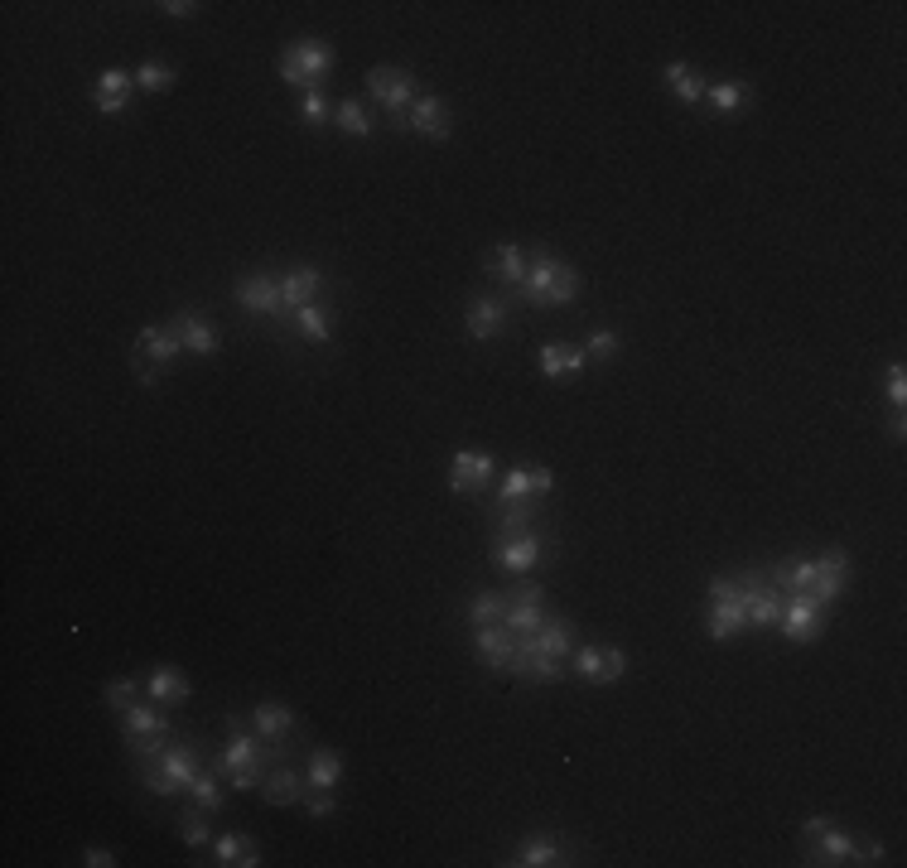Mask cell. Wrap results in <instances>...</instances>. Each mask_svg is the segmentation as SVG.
Listing matches in <instances>:
<instances>
[{
	"label": "cell",
	"instance_id": "obj_1",
	"mask_svg": "<svg viewBox=\"0 0 907 868\" xmlns=\"http://www.w3.org/2000/svg\"><path fill=\"white\" fill-rule=\"evenodd\" d=\"M275 758H280V743H266L261 733H247V724L237 714H227V748H222V758H218V772L232 787L237 791L261 787L266 762H275Z\"/></svg>",
	"mask_w": 907,
	"mask_h": 868
},
{
	"label": "cell",
	"instance_id": "obj_2",
	"mask_svg": "<svg viewBox=\"0 0 907 868\" xmlns=\"http://www.w3.org/2000/svg\"><path fill=\"white\" fill-rule=\"evenodd\" d=\"M517 299L531 304V309H560V304H575L579 299V271L555 261L550 251H536L531 266H526V280L517 285Z\"/></svg>",
	"mask_w": 907,
	"mask_h": 868
},
{
	"label": "cell",
	"instance_id": "obj_3",
	"mask_svg": "<svg viewBox=\"0 0 907 868\" xmlns=\"http://www.w3.org/2000/svg\"><path fill=\"white\" fill-rule=\"evenodd\" d=\"M203 772V753L193 743H169L165 753L155 758V767L140 772V787L150 796H179V791L193 787V777Z\"/></svg>",
	"mask_w": 907,
	"mask_h": 868
},
{
	"label": "cell",
	"instance_id": "obj_4",
	"mask_svg": "<svg viewBox=\"0 0 907 868\" xmlns=\"http://www.w3.org/2000/svg\"><path fill=\"white\" fill-rule=\"evenodd\" d=\"M329 68H333V49L324 39H295V44L280 49V78L290 82V87H300V92L324 87Z\"/></svg>",
	"mask_w": 907,
	"mask_h": 868
},
{
	"label": "cell",
	"instance_id": "obj_5",
	"mask_svg": "<svg viewBox=\"0 0 907 868\" xmlns=\"http://www.w3.org/2000/svg\"><path fill=\"white\" fill-rule=\"evenodd\" d=\"M367 97H377V107L386 111V121L396 131H411V107H415V78L401 68H372L367 73Z\"/></svg>",
	"mask_w": 907,
	"mask_h": 868
},
{
	"label": "cell",
	"instance_id": "obj_6",
	"mask_svg": "<svg viewBox=\"0 0 907 868\" xmlns=\"http://www.w3.org/2000/svg\"><path fill=\"white\" fill-rule=\"evenodd\" d=\"M777 627L787 632V642H816L825 627V603L811 589H801V594H787V603H782V618H777Z\"/></svg>",
	"mask_w": 907,
	"mask_h": 868
},
{
	"label": "cell",
	"instance_id": "obj_7",
	"mask_svg": "<svg viewBox=\"0 0 907 868\" xmlns=\"http://www.w3.org/2000/svg\"><path fill=\"white\" fill-rule=\"evenodd\" d=\"M497 463L493 454H483V449H459L454 463H449V492L454 497H478V492L493 483Z\"/></svg>",
	"mask_w": 907,
	"mask_h": 868
},
{
	"label": "cell",
	"instance_id": "obj_8",
	"mask_svg": "<svg viewBox=\"0 0 907 868\" xmlns=\"http://www.w3.org/2000/svg\"><path fill=\"white\" fill-rule=\"evenodd\" d=\"M237 304L247 314H261V319H285V304H280V275H242L237 280Z\"/></svg>",
	"mask_w": 907,
	"mask_h": 868
},
{
	"label": "cell",
	"instance_id": "obj_9",
	"mask_svg": "<svg viewBox=\"0 0 907 868\" xmlns=\"http://www.w3.org/2000/svg\"><path fill=\"white\" fill-rule=\"evenodd\" d=\"M493 560L507 574H531L541 560H546V541H541L536 531H522V536H497Z\"/></svg>",
	"mask_w": 907,
	"mask_h": 868
},
{
	"label": "cell",
	"instance_id": "obj_10",
	"mask_svg": "<svg viewBox=\"0 0 907 868\" xmlns=\"http://www.w3.org/2000/svg\"><path fill=\"white\" fill-rule=\"evenodd\" d=\"M743 627H748V603H743V584L734 589V594L710 598V618H705V632H710L715 642H729V637H739Z\"/></svg>",
	"mask_w": 907,
	"mask_h": 868
},
{
	"label": "cell",
	"instance_id": "obj_11",
	"mask_svg": "<svg viewBox=\"0 0 907 868\" xmlns=\"http://www.w3.org/2000/svg\"><path fill=\"white\" fill-rule=\"evenodd\" d=\"M121 738L126 743H140V738H174V729H169V719H165V705H131L126 714H121Z\"/></svg>",
	"mask_w": 907,
	"mask_h": 868
},
{
	"label": "cell",
	"instance_id": "obj_12",
	"mask_svg": "<svg viewBox=\"0 0 907 868\" xmlns=\"http://www.w3.org/2000/svg\"><path fill=\"white\" fill-rule=\"evenodd\" d=\"M473 647H478V656H483V666L488 671H507L512 666V651H517V632L512 627H473Z\"/></svg>",
	"mask_w": 907,
	"mask_h": 868
},
{
	"label": "cell",
	"instance_id": "obj_13",
	"mask_svg": "<svg viewBox=\"0 0 907 868\" xmlns=\"http://www.w3.org/2000/svg\"><path fill=\"white\" fill-rule=\"evenodd\" d=\"M526 266H531V256H526L517 242H497L488 256H483V271L493 275L497 285H507V290H517L526 280Z\"/></svg>",
	"mask_w": 907,
	"mask_h": 868
},
{
	"label": "cell",
	"instance_id": "obj_14",
	"mask_svg": "<svg viewBox=\"0 0 907 868\" xmlns=\"http://www.w3.org/2000/svg\"><path fill=\"white\" fill-rule=\"evenodd\" d=\"M468 338L473 343H488V338H497L502 328H507V299H493V295H478L473 304H468Z\"/></svg>",
	"mask_w": 907,
	"mask_h": 868
},
{
	"label": "cell",
	"instance_id": "obj_15",
	"mask_svg": "<svg viewBox=\"0 0 907 868\" xmlns=\"http://www.w3.org/2000/svg\"><path fill=\"white\" fill-rule=\"evenodd\" d=\"M845 584H850V555H845V550H825L821 560H816L811 594L821 598V603H835V598L845 594Z\"/></svg>",
	"mask_w": 907,
	"mask_h": 868
},
{
	"label": "cell",
	"instance_id": "obj_16",
	"mask_svg": "<svg viewBox=\"0 0 907 868\" xmlns=\"http://www.w3.org/2000/svg\"><path fill=\"white\" fill-rule=\"evenodd\" d=\"M411 131L425 140H449L454 136V121H449V107H444L440 97H430V92H420L411 107Z\"/></svg>",
	"mask_w": 907,
	"mask_h": 868
},
{
	"label": "cell",
	"instance_id": "obj_17",
	"mask_svg": "<svg viewBox=\"0 0 907 868\" xmlns=\"http://www.w3.org/2000/svg\"><path fill=\"white\" fill-rule=\"evenodd\" d=\"M324 290V275L314 271V266H295V271L280 275V304H285V314H295L304 304H314V295Z\"/></svg>",
	"mask_w": 907,
	"mask_h": 868
},
{
	"label": "cell",
	"instance_id": "obj_18",
	"mask_svg": "<svg viewBox=\"0 0 907 868\" xmlns=\"http://www.w3.org/2000/svg\"><path fill=\"white\" fill-rule=\"evenodd\" d=\"M131 87H136V73L107 68V73L97 78V87H92V102H97V111H102V116H121V111H126V102H131Z\"/></svg>",
	"mask_w": 907,
	"mask_h": 868
},
{
	"label": "cell",
	"instance_id": "obj_19",
	"mask_svg": "<svg viewBox=\"0 0 907 868\" xmlns=\"http://www.w3.org/2000/svg\"><path fill=\"white\" fill-rule=\"evenodd\" d=\"M174 333H179L184 353H193V357H208L213 348H218V333H213V324H208L198 309H179V314H174Z\"/></svg>",
	"mask_w": 907,
	"mask_h": 868
},
{
	"label": "cell",
	"instance_id": "obj_20",
	"mask_svg": "<svg viewBox=\"0 0 907 868\" xmlns=\"http://www.w3.org/2000/svg\"><path fill=\"white\" fill-rule=\"evenodd\" d=\"M184 353V343H179V333H174V324L169 328H140L136 338V357H145V362H155V367H169L174 357Z\"/></svg>",
	"mask_w": 907,
	"mask_h": 868
},
{
	"label": "cell",
	"instance_id": "obj_21",
	"mask_svg": "<svg viewBox=\"0 0 907 868\" xmlns=\"http://www.w3.org/2000/svg\"><path fill=\"white\" fill-rule=\"evenodd\" d=\"M304 791H309V782H300V772H290V767H275L261 777V796L271 806H295V801H304Z\"/></svg>",
	"mask_w": 907,
	"mask_h": 868
},
{
	"label": "cell",
	"instance_id": "obj_22",
	"mask_svg": "<svg viewBox=\"0 0 907 868\" xmlns=\"http://www.w3.org/2000/svg\"><path fill=\"white\" fill-rule=\"evenodd\" d=\"M584 362H589V353L575 348V343H546V348H541V372H546L550 381L584 372Z\"/></svg>",
	"mask_w": 907,
	"mask_h": 868
},
{
	"label": "cell",
	"instance_id": "obj_23",
	"mask_svg": "<svg viewBox=\"0 0 907 868\" xmlns=\"http://www.w3.org/2000/svg\"><path fill=\"white\" fill-rule=\"evenodd\" d=\"M145 700H155V705H179V700H189V680L179 676L174 666H155L150 680H145Z\"/></svg>",
	"mask_w": 907,
	"mask_h": 868
},
{
	"label": "cell",
	"instance_id": "obj_24",
	"mask_svg": "<svg viewBox=\"0 0 907 868\" xmlns=\"http://www.w3.org/2000/svg\"><path fill=\"white\" fill-rule=\"evenodd\" d=\"M850 854H854V835H845V830H821L816 844L806 849V864H850Z\"/></svg>",
	"mask_w": 907,
	"mask_h": 868
},
{
	"label": "cell",
	"instance_id": "obj_25",
	"mask_svg": "<svg viewBox=\"0 0 907 868\" xmlns=\"http://www.w3.org/2000/svg\"><path fill=\"white\" fill-rule=\"evenodd\" d=\"M251 729L261 733L266 743H280L285 733L295 729V714L280 705V700H266V705H256V714H251Z\"/></svg>",
	"mask_w": 907,
	"mask_h": 868
},
{
	"label": "cell",
	"instance_id": "obj_26",
	"mask_svg": "<svg viewBox=\"0 0 907 868\" xmlns=\"http://www.w3.org/2000/svg\"><path fill=\"white\" fill-rule=\"evenodd\" d=\"M531 642L546 651V656H555V661H560V656H570V647H575V623H570V618H546V623H541V632H536Z\"/></svg>",
	"mask_w": 907,
	"mask_h": 868
},
{
	"label": "cell",
	"instance_id": "obj_27",
	"mask_svg": "<svg viewBox=\"0 0 907 868\" xmlns=\"http://www.w3.org/2000/svg\"><path fill=\"white\" fill-rule=\"evenodd\" d=\"M517 868H546V864H565V849L555 840H546V835H536V840H522L517 844V859H512Z\"/></svg>",
	"mask_w": 907,
	"mask_h": 868
},
{
	"label": "cell",
	"instance_id": "obj_28",
	"mask_svg": "<svg viewBox=\"0 0 907 868\" xmlns=\"http://www.w3.org/2000/svg\"><path fill=\"white\" fill-rule=\"evenodd\" d=\"M666 87H671V97H676V102H700V97H705V87H710V82L700 78V73H695V68H686V63H671V68H666Z\"/></svg>",
	"mask_w": 907,
	"mask_h": 868
},
{
	"label": "cell",
	"instance_id": "obj_29",
	"mask_svg": "<svg viewBox=\"0 0 907 868\" xmlns=\"http://www.w3.org/2000/svg\"><path fill=\"white\" fill-rule=\"evenodd\" d=\"M333 121H338V131H343V136H353V140H367V136H372V116L362 111L358 97H343V102L333 107Z\"/></svg>",
	"mask_w": 907,
	"mask_h": 868
},
{
	"label": "cell",
	"instance_id": "obj_30",
	"mask_svg": "<svg viewBox=\"0 0 907 868\" xmlns=\"http://www.w3.org/2000/svg\"><path fill=\"white\" fill-rule=\"evenodd\" d=\"M338 777H343V758H338V753H324V748H319V753L309 758V772H304V782H309V787H319V791H333V787H338Z\"/></svg>",
	"mask_w": 907,
	"mask_h": 868
},
{
	"label": "cell",
	"instance_id": "obj_31",
	"mask_svg": "<svg viewBox=\"0 0 907 868\" xmlns=\"http://www.w3.org/2000/svg\"><path fill=\"white\" fill-rule=\"evenodd\" d=\"M295 333L309 343H329V309L324 304H304L295 309Z\"/></svg>",
	"mask_w": 907,
	"mask_h": 868
},
{
	"label": "cell",
	"instance_id": "obj_32",
	"mask_svg": "<svg viewBox=\"0 0 907 868\" xmlns=\"http://www.w3.org/2000/svg\"><path fill=\"white\" fill-rule=\"evenodd\" d=\"M526 497H531V463H517V468H507V478L497 488V512L512 502H526Z\"/></svg>",
	"mask_w": 907,
	"mask_h": 868
},
{
	"label": "cell",
	"instance_id": "obj_33",
	"mask_svg": "<svg viewBox=\"0 0 907 868\" xmlns=\"http://www.w3.org/2000/svg\"><path fill=\"white\" fill-rule=\"evenodd\" d=\"M222 772L218 767H213V772H208V767H203V772H198V777H193V787H189V796H193V806H203V811L213 815V811H222Z\"/></svg>",
	"mask_w": 907,
	"mask_h": 868
},
{
	"label": "cell",
	"instance_id": "obj_34",
	"mask_svg": "<svg viewBox=\"0 0 907 868\" xmlns=\"http://www.w3.org/2000/svg\"><path fill=\"white\" fill-rule=\"evenodd\" d=\"M531 526H536V502H531V497L502 507V516H497V536H522V531H531Z\"/></svg>",
	"mask_w": 907,
	"mask_h": 868
},
{
	"label": "cell",
	"instance_id": "obj_35",
	"mask_svg": "<svg viewBox=\"0 0 907 868\" xmlns=\"http://www.w3.org/2000/svg\"><path fill=\"white\" fill-rule=\"evenodd\" d=\"M502 613H507V594H478L473 603H468V623L473 627H493V623H502Z\"/></svg>",
	"mask_w": 907,
	"mask_h": 868
},
{
	"label": "cell",
	"instance_id": "obj_36",
	"mask_svg": "<svg viewBox=\"0 0 907 868\" xmlns=\"http://www.w3.org/2000/svg\"><path fill=\"white\" fill-rule=\"evenodd\" d=\"M575 676L589 680V685H608L604 647H575Z\"/></svg>",
	"mask_w": 907,
	"mask_h": 868
},
{
	"label": "cell",
	"instance_id": "obj_37",
	"mask_svg": "<svg viewBox=\"0 0 907 868\" xmlns=\"http://www.w3.org/2000/svg\"><path fill=\"white\" fill-rule=\"evenodd\" d=\"M705 97H710V107H715L719 116H729V111L743 107L748 87H743V82H710V87H705Z\"/></svg>",
	"mask_w": 907,
	"mask_h": 868
},
{
	"label": "cell",
	"instance_id": "obj_38",
	"mask_svg": "<svg viewBox=\"0 0 907 868\" xmlns=\"http://www.w3.org/2000/svg\"><path fill=\"white\" fill-rule=\"evenodd\" d=\"M102 700H107V709H116V714H126L131 705H140L145 695H140V680H111L107 690H102Z\"/></svg>",
	"mask_w": 907,
	"mask_h": 868
},
{
	"label": "cell",
	"instance_id": "obj_39",
	"mask_svg": "<svg viewBox=\"0 0 907 868\" xmlns=\"http://www.w3.org/2000/svg\"><path fill=\"white\" fill-rule=\"evenodd\" d=\"M179 835H184L189 849H203V844H208V811H203V806H193V811L179 815Z\"/></svg>",
	"mask_w": 907,
	"mask_h": 868
},
{
	"label": "cell",
	"instance_id": "obj_40",
	"mask_svg": "<svg viewBox=\"0 0 907 868\" xmlns=\"http://www.w3.org/2000/svg\"><path fill=\"white\" fill-rule=\"evenodd\" d=\"M136 87H145V92H165V87H174V68H169V63H140Z\"/></svg>",
	"mask_w": 907,
	"mask_h": 868
},
{
	"label": "cell",
	"instance_id": "obj_41",
	"mask_svg": "<svg viewBox=\"0 0 907 868\" xmlns=\"http://www.w3.org/2000/svg\"><path fill=\"white\" fill-rule=\"evenodd\" d=\"M304 126H324V121H333V102L324 97V87H314V92H304Z\"/></svg>",
	"mask_w": 907,
	"mask_h": 868
},
{
	"label": "cell",
	"instance_id": "obj_42",
	"mask_svg": "<svg viewBox=\"0 0 907 868\" xmlns=\"http://www.w3.org/2000/svg\"><path fill=\"white\" fill-rule=\"evenodd\" d=\"M242 849H247V835H218L213 840V859L218 864H242Z\"/></svg>",
	"mask_w": 907,
	"mask_h": 868
},
{
	"label": "cell",
	"instance_id": "obj_43",
	"mask_svg": "<svg viewBox=\"0 0 907 868\" xmlns=\"http://www.w3.org/2000/svg\"><path fill=\"white\" fill-rule=\"evenodd\" d=\"M618 348H623V343H618V333H613V328H594L584 353H589V357H604V362H608V357L618 353Z\"/></svg>",
	"mask_w": 907,
	"mask_h": 868
},
{
	"label": "cell",
	"instance_id": "obj_44",
	"mask_svg": "<svg viewBox=\"0 0 907 868\" xmlns=\"http://www.w3.org/2000/svg\"><path fill=\"white\" fill-rule=\"evenodd\" d=\"M883 396L903 410V401H907V372H903V367H888V386H883Z\"/></svg>",
	"mask_w": 907,
	"mask_h": 868
},
{
	"label": "cell",
	"instance_id": "obj_45",
	"mask_svg": "<svg viewBox=\"0 0 907 868\" xmlns=\"http://www.w3.org/2000/svg\"><path fill=\"white\" fill-rule=\"evenodd\" d=\"M850 864H883V844L879 840H854Z\"/></svg>",
	"mask_w": 907,
	"mask_h": 868
},
{
	"label": "cell",
	"instance_id": "obj_46",
	"mask_svg": "<svg viewBox=\"0 0 907 868\" xmlns=\"http://www.w3.org/2000/svg\"><path fill=\"white\" fill-rule=\"evenodd\" d=\"M304 811H309V815H329L333 811V791L309 787V791H304Z\"/></svg>",
	"mask_w": 907,
	"mask_h": 868
},
{
	"label": "cell",
	"instance_id": "obj_47",
	"mask_svg": "<svg viewBox=\"0 0 907 868\" xmlns=\"http://www.w3.org/2000/svg\"><path fill=\"white\" fill-rule=\"evenodd\" d=\"M169 743H174V738H140V743H131V753H136V758H160V753H165Z\"/></svg>",
	"mask_w": 907,
	"mask_h": 868
},
{
	"label": "cell",
	"instance_id": "obj_48",
	"mask_svg": "<svg viewBox=\"0 0 907 868\" xmlns=\"http://www.w3.org/2000/svg\"><path fill=\"white\" fill-rule=\"evenodd\" d=\"M83 864L87 868H111V864H116V854H111V849H102V844H87Z\"/></svg>",
	"mask_w": 907,
	"mask_h": 868
},
{
	"label": "cell",
	"instance_id": "obj_49",
	"mask_svg": "<svg viewBox=\"0 0 907 868\" xmlns=\"http://www.w3.org/2000/svg\"><path fill=\"white\" fill-rule=\"evenodd\" d=\"M160 10H165V15H174V20H193V15H198V5H193V0H165Z\"/></svg>",
	"mask_w": 907,
	"mask_h": 868
},
{
	"label": "cell",
	"instance_id": "obj_50",
	"mask_svg": "<svg viewBox=\"0 0 907 868\" xmlns=\"http://www.w3.org/2000/svg\"><path fill=\"white\" fill-rule=\"evenodd\" d=\"M821 830H830V815H811V820H801V835H806V840H816Z\"/></svg>",
	"mask_w": 907,
	"mask_h": 868
},
{
	"label": "cell",
	"instance_id": "obj_51",
	"mask_svg": "<svg viewBox=\"0 0 907 868\" xmlns=\"http://www.w3.org/2000/svg\"><path fill=\"white\" fill-rule=\"evenodd\" d=\"M136 377L145 381V386H155V381H160V367H155V362H145V357H136Z\"/></svg>",
	"mask_w": 907,
	"mask_h": 868
},
{
	"label": "cell",
	"instance_id": "obj_52",
	"mask_svg": "<svg viewBox=\"0 0 907 868\" xmlns=\"http://www.w3.org/2000/svg\"><path fill=\"white\" fill-rule=\"evenodd\" d=\"M531 492H550V468H541V463L531 468Z\"/></svg>",
	"mask_w": 907,
	"mask_h": 868
},
{
	"label": "cell",
	"instance_id": "obj_53",
	"mask_svg": "<svg viewBox=\"0 0 907 868\" xmlns=\"http://www.w3.org/2000/svg\"><path fill=\"white\" fill-rule=\"evenodd\" d=\"M888 434H893V439H903V434H907V415H903V410H893V420H888Z\"/></svg>",
	"mask_w": 907,
	"mask_h": 868
},
{
	"label": "cell",
	"instance_id": "obj_54",
	"mask_svg": "<svg viewBox=\"0 0 907 868\" xmlns=\"http://www.w3.org/2000/svg\"><path fill=\"white\" fill-rule=\"evenodd\" d=\"M242 868H261V849L247 840V849H242Z\"/></svg>",
	"mask_w": 907,
	"mask_h": 868
}]
</instances>
